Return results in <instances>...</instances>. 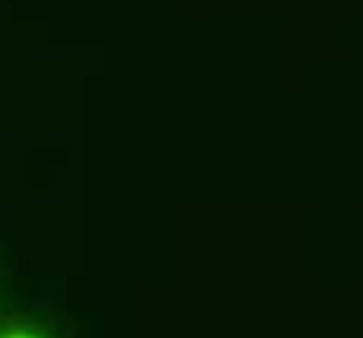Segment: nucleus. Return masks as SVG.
Wrapping results in <instances>:
<instances>
[{
	"mask_svg": "<svg viewBox=\"0 0 363 338\" xmlns=\"http://www.w3.org/2000/svg\"><path fill=\"white\" fill-rule=\"evenodd\" d=\"M0 338H38V337L26 329H9V331H4V333H0Z\"/></svg>",
	"mask_w": 363,
	"mask_h": 338,
	"instance_id": "obj_1",
	"label": "nucleus"
}]
</instances>
